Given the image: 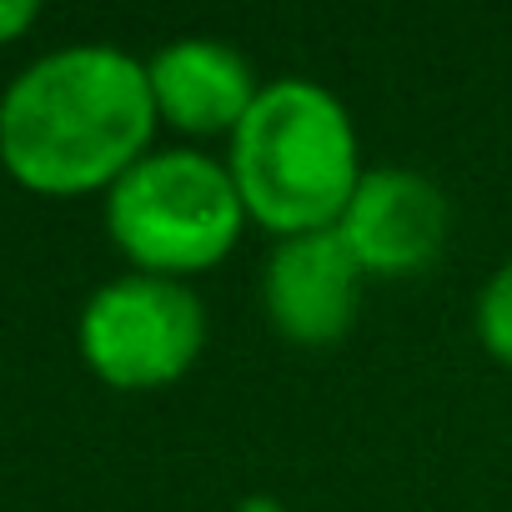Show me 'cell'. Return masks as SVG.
Instances as JSON below:
<instances>
[{"instance_id": "obj_1", "label": "cell", "mask_w": 512, "mask_h": 512, "mask_svg": "<svg viewBox=\"0 0 512 512\" xmlns=\"http://www.w3.org/2000/svg\"><path fill=\"white\" fill-rule=\"evenodd\" d=\"M156 101L146 66L111 46L36 61L0 101V161L31 191L71 196L116 186L146 151Z\"/></svg>"}, {"instance_id": "obj_2", "label": "cell", "mask_w": 512, "mask_h": 512, "mask_svg": "<svg viewBox=\"0 0 512 512\" xmlns=\"http://www.w3.org/2000/svg\"><path fill=\"white\" fill-rule=\"evenodd\" d=\"M226 171L246 216H256L267 231H332L362 181L352 116L317 81H272L236 126Z\"/></svg>"}, {"instance_id": "obj_3", "label": "cell", "mask_w": 512, "mask_h": 512, "mask_svg": "<svg viewBox=\"0 0 512 512\" xmlns=\"http://www.w3.org/2000/svg\"><path fill=\"white\" fill-rule=\"evenodd\" d=\"M246 221L231 171L201 151L141 156L106 201L111 241L146 277L206 272L236 246Z\"/></svg>"}, {"instance_id": "obj_4", "label": "cell", "mask_w": 512, "mask_h": 512, "mask_svg": "<svg viewBox=\"0 0 512 512\" xmlns=\"http://www.w3.org/2000/svg\"><path fill=\"white\" fill-rule=\"evenodd\" d=\"M206 342V307L171 277H121L81 312V352L111 387H166Z\"/></svg>"}, {"instance_id": "obj_5", "label": "cell", "mask_w": 512, "mask_h": 512, "mask_svg": "<svg viewBox=\"0 0 512 512\" xmlns=\"http://www.w3.org/2000/svg\"><path fill=\"white\" fill-rule=\"evenodd\" d=\"M447 221L452 216H447V196L437 191V181L407 166H382V171H362L332 231L357 256L362 272L412 277L427 262H437V251L447 241Z\"/></svg>"}, {"instance_id": "obj_6", "label": "cell", "mask_w": 512, "mask_h": 512, "mask_svg": "<svg viewBox=\"0 0 512 512\" xmlns=\"http://www.w3.org/2000/svg\"><path fill=\"white\" fill-rule=\"evenodd\" d=\"M357 282H362V267L337 231L282 236L262 272V307L287 342L327 347L347 337L352 327Z\"/></svg>"}, {"instance_id": "obj_7", "label": "cell", "mask_w": 512, "mask_h": 512, "mask_svg": "<svg viewBox=\"0 0 512 512\" xmlns=\"http://www.w3.org/2000/svg\"><path fill=\"white\" fill-rule=\"evenodd\" d=\"M146 81H151L156 111L171 126L196 131V136H216V131L236 136V126L246 121L256 96H262L251 61L206 36H186L156 51L146 66Z\"/></svg>"}, {"instance_id": "obj_8", "label": "cell", "mask_w": 512, "mask_h": 512, "mask_svg": "<svg viewBox=\"0 0 512 512\" xmlns=\"http://www.w3.org/2000/svg\"><path fill=\"white\" fill-rule=\"evenodd\" d=\"M477 332H482V347L512 367V262H502L492 272V282L482 287V302H477Z\"/></svg>"}, {"instance_id": "obj_9", "label": "cell", "mask_w": 512, "mask_h": 512, "mask_svg": "<svg viewBox=\"0 0 512 512\" xmlns=\"http://www.w3.org/2000/svg\"><path fill=\"white\" fill-rule=\"evenodd\" d=\"M36 21V0H0V41L21 36Z\"/></svg>"}, {"instance_id": "obj_10", "label": "cell", "mask_w": 512, "mask_h": 512, "mask_svg": "<svg viewBox=\"0 0 512 512\" xmlns=\"http://www.w3.org/2000/svg\"><path fill=\"white\" fill-rule=\"evenodd\" d=\"M246 512H282V507H272V502H251Z\"/></svg>"}]
</instances>
